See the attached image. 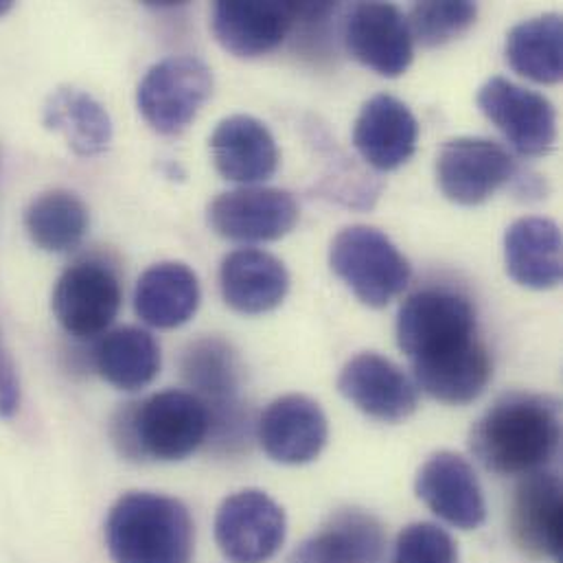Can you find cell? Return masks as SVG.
I'll use <instances>...</instances> for the list:
<instances>
[{
    "label": "cell",
    "instance_id": "obj_1",
    "mask_svg": "<svg viewBox=\"0 0 563 563\" xmlns=\"http://www.w3.org/2000/svg\"><path fill=\"white\" fill-rule=\"evenodd\" d=\"M470 448L498 476L549 470L562 448V406L551 395L507 393L474 423Z\"/></svg>",
    "mask_w": 563,
    "mask_h": 563
},
{
    "label": "cell",
    "instance_id": "obj_2",
    "mask_svg": "<svg viewBox=\"0 0 563 563\" xmlns=\"http://www.w3.org/2000/svg\"><path fill=\"white\" fill-rule=\"evenodd\" d=\"M110 434L130 461L180 463L209 441L211 412L191 390L169 388L119 408Z\"/></svg>",
    "mask_w": 563,
    "mask_h": 563
},
{
    "label": "cell",
    "instance_id": "obj_3",
    "mask_svg": "<svg viewBox=\"0 0 563 563\" xmlns=\"http://www.w3.org/2000/svg\"><path fill=\"white\" fill-rule=\"evenodd\" d=\"M114 563H194L196 525L185 503L156 492H128L106 518Z\"/></svg>",
    "mask_w": 563,
    "mask_h": 563
},
{
    "label": "cell",
    "instance_id": "obj_4",
    "mask_svg": "<svg viewBox=\"0 0 563 563\" xmlns=\"http://www.w3.org/2000/svg\"><path fill=\"white\" fill-rule=\"evenodd\" d=\"M476 309L467 296L445 287L410 294L397 313V344L410 364L443 357L478 340Z\"/></svg>",
    "mask_w": 563,
    "mask_h": 563
},
{
    "label": "cell",
    "instance_id": "obj_5",
    "mask_svg": "<svg viewBox=\"0 0 563 563\" xmlns=\"http://www.w3.org/2000/svg\"><path fill=\"white\" fill-rule=\"evenodd\" d=\"M333 275L368 307L382 309L410 283L412 268L388 235L373 227L340 231L329 249Z\"/></svg>",
    "mask_w": 563,
    "mask_h": 563
},
{
    "label": "cell",
    "instance_id": "obj_6",
    "mask_svg": "<svg viewBox=\"0 0 563 563\" xmlns=\"http://www.w3.org/2000/svg\"><path fill=\"white\" fill-rule=\"evenodd\" d=\"M213 95V70L196 55H169L147 68L136 106L145 123L163 134L178 136L198 117Z\"/></svg>",
    "mask_w": 563,
    "mask_h": 563
},
{
    "label": "cell",
    "instance_id": "obj_7",
    "mask_svg": "<svg viewBox=\"0 0 563 563\" xmlns=\"http://www.w3.org/2000/svg\"><path fill=\"white\" fill-rule=\"evenodd\" d=\"M180 371L191 393L211 412V437L224 448L244 441L249 415L240 401V360L222 338H200L191 342L180 360Z\"/></svg>",
    "mask_w": 563,
    "mask_h": 563
},
{
    "label": "cell",
    "instance_id": "obj_8",
    "mask_svg": "<svg viewBox=\"0 0 563 563\" xmlns=\"http://www.w3.org/2000/svg\"><path fill=\"white\" fill-rule=\"evenodd\" d=\"M121 302L123 289L117 271L99 260H79L68 266L51 296L55 320L77 340L103 335L114 322Z\"/></svg>",
    "mask_w": 563,
    "mask_h": 563
},
{
    "label": "cell",
    "instance_id": "obj_9",
    "mask_svg": "<svg viewBox=\"0 0 563 563\" xmlns=\"http://www.w3.org/2000/svg\"><path fill=\"white\" fill-rule=\"evenodd\" d=\"M518 163L507 147L483 136H456L443 143L437 156V185L461 207H478L498 189L511 185Z\"/></svg>",
    "mask_w": 563,
    "mask_h": 563
},
{
    "label": "cell",
    "instance_id": "obj_10",
    "mask_svg": "<svg viewBox=\"0 0 563 563\" xmlns=\"http://www.w3.org/2000/svg\"><path fill=\"white\" fill-rule=\"evenodd\" d=\"M216 544L233 563H268L282 551L287 518L282 505L262 489L229 496L216 514Z\"/></svg>",
    "mask_w": 563,
    "mask_h": 563
},
{
    "label": "cell",
    "instance_id": "obj_11",
    "mask_svg": "<svg viewBox=\"0 0 563 563\" xmlns=\"http://www.w3.org/2000/svg\"><path fill=\"white\" fill-rule=\"evenodd\" d=\"M476 101L518 154L533 158L555 147L558 112L544 95L498 75L481 86Z\"/></svg>",
    "mask_w": 563,
    "mask_h": 563
},
{
    "label": "cell",
    "instance_id": "obj_12",
    "mask_svg": "<svg viewBox=\"0 0 563 563\" xmlns=\"http://www.w3.org/2000/svg\"><path fill=\"white\" fill-rule=\"evenodd\" d=\"M209 227L229 242H277L298 224V205L277 187H240L220 194L209 205Z\"/></svg>",
    "mask_w": 563,
    "mask_h": 563
},
{
    "label": "cell",
    "instance_id": "obj_13",
    "mask_svg": "<svg viewBox=\"0 0 563 563\" xmlns=\"http://www.w3.org/2000/svg\"><path fill=\"white\" fill-rule=\"evenodd\" d=\"M342 37L351 57L382 77H401L415 57L408 18L390 2L351 4Z\"/></svg>",
    "mask_w": 563,
    "mask_h": 563
},
{
    "label": "cell",
    "instance_id": "obj_14",
    "mask_svg": "<svg viewBox=\"0 0 563 563\" xmlns=\"http://www.w3.org/2000/svg\"><path fill=\"white\" fill-rule=\"evenodd\" d=\"M340 395L366 417L399 423L419 408L415 382L388 357L366 351L351 357L338 377Z\"/></svg>",
    "mask_w": 563,
    "mask_h": 563
},
{
    "label": "cell",
    "instance_id": "obj_15",
    "mask_svg": "<svg viewBox=\"0 0 563 563\" xmlns=\"http://www.w3.org/2000/svg\"><path fill=\"white\" fill-rule=\"evenodd\" d=\"M300 2L220 0L213 4L216 40L235 57L255 59L273 53L298 22Z\"/></svg>",
    "mask_w": 563,
    "mask_h": 563
},
{
    "label": "cell",
    "instance_id": "obj_16",
    "mask_svg": "<svg viewBox=\"0 0 563 563\" xmlns=\"http://www.w3.org/2000/svg\"><path fill=\"white\" fill-rule=\"evenodd\" d=\"M415 494L437 518L454 529L474 531L487 518L481 481L461 454H432L415 478Z\"/></svg>",
    "mask_w": 563,
    "mask_h": 563
},
{
    "label": "cell",
    "instance_id": "obj_17",
    "mask_svg": "<svg viewBox=\"0 0 563 563\" xmlns=\"http://www.w3.org/2000/svg\"><path fill=\"white\" fill-rule=\"evenodd\" d=\"M511 536L533 560L562 563L563 492L555 472L522 476L511 503Z\"/></svg>",
    "mask_w": 563,
    "mask_h": 563
},
{
    "label": "cell",
    "instance_id": "obj_18",
    "mask_svg": "<svg viewBox=\"0 0 563 563\" xmlns=\"http://www.w3.org/2000/svg\"><path fill=\"white\" fill-rule=\"evenodd\" d=\"M329 439V423L318 401L307 395H283L257 421V441L282 465L316 461Z\"/></svg>",
    "mask_w": 563,
    "mask_h": 563
},
{
    "label": "cell",
    "instance_id": "obj_19",
    "mask_svg": "<svg viewBox=\"0 0 563 563\" xmlns=\"http://www.w3.org/2000/svg\"><path fill=\"white\" fill-rule=\"evenodd\" d=\"M419 141V123L412 110L397 97L379 92L371 97L353 125V145L364 163L379 172L406 165Z\"/></svg>",
    "mask_w": 563,
    "mask_h": 563
},
{
    "label": "cell",
    "instance_id": "obj_20",
    "mask_svg": "<svg viewBox=\"0 0 563 563\" xmlns=\"http://www.w3.org/2000/svg\"><path fill=\"white\" fill-rule=\"evenodd\" d=\"M209 145L218 174L231 183L253 187L273 178L279 169L277 141L257 117L233 114L222 119Z\"/></svg>",
    "mask_w": 563,
    "mask_h": 563
},
{
    "label": "cell",
    "instance_id": "obj_21",
    "mask_svg": "<svg viewBox=\"0 0 563 563\" xmlns=\"http://www.w3.org/2000/svg\"><path fill=\"white\" fill-rule=\"evenodd\" d=\"M386 551L382 522L362 509L335 511L287 563H379Z\"/></svg>",
    "mask_w": 563,
    "mask_h": 563
},
{
    "label": "cell",
    "instance_id": "obj_22",
    "mask_svg": "<svg viewBox=\"0 0 563 563\" xmlns=\"http://www.w3.org/2000/svg\"><path fill=\"white\" fill-rule=\"evenodd\" d=\"M224 302L244 316L277 309L289 291V273L279 257L260 249H240L220 266Z\"/></svg>",
    "mask_w": 563,
    "mask_h": 563
},
{
    "label": "cell",
    "instance_id": "obj_23",
    "mask_svg": "<svg viewBox=\"0 0 563 563\" xmlns=\"http://www.w3.org/2000/svg\"><path fill=\"white\" fill-rule=\"evenodd\" d=\"M505 266L514 282L529 289L562 283V231L549 218H520L505 233Z\"/></svg>",
    "mask_w": 563,
    "mask_h": 563
},
{
    "label": "cell",
    "instance_id": "obj_24",
    "mask_svg": "<svg viewBox=\"0 0 563 563\" xmlns=\"http://www.w3.org/2000/svg\"><path fill=\"white\" fill-rule=\"evenodd\" d=\"M202 300L198 275L183 262H161L147 268L134 289L136 316L156 329L187 324Z\"/></svg>",
    "mask_w": 563,
    "mask_h": 563
},
{
    "label": "cell",
    "instance_id": "obj_25",
    "mask_svg": "<svg viewBox=\"0 0 563 563\" xmlns=\"http://www.w3.org/2000/svg\"><path fill=\"white\" fill-rule=\"evenodd\" d=\"M412 375L415 386L432 399L450 406H467L489 386L494 362L487 346L474 340L443 357L412 364Z\"/></svg>",
    "mask_w": 563,
    "mask_h": 563
},
{
    "label": "cell",
    "instance_id": "obj_26",
    "mask_svg": "<svg viewBox=\"0 0 563 563\" xmlns=\"http://www.w3.org/2000/svg\"><path fill=\"white\" fill-rule=\"evenodd\" d=\"M95 371L117 390L147 388L161 373L163 355L156 338L141 327H119L101 335L92 351Z\"/></svg>",
    "mask_w": 563,
    "mask_h": 563
},
{
    "label": "cell",
    "instance_id": "obj_27",
    "mask_svg": "<svg viewBox=\"0 0 563 563\" xmlns=\"http://www.w3.org/2000/svg\"><path fill=\"white\" fill-rule=\"evenodd\" d=\"M51 132L64 136L68 147L81 156H99L112 143V119L108 110L86 90L75 86L55 88L42 110Z\"/></svg>",
    "mask_w": 563,
    "mask_h": 563
},
{
    "label": "cell",
    "instance_id": "obj_28",
    "mask_svg": "<svg viewBox=\"0 0 563 563\" xmlns=\"http://www.w3.org/2000/svg\"><path fill=\"white\" fill-rule=\"evenodd\" d=\"M90 227L84 200L68 189H48L24 209V231L31 244L51 255L75 251Z\"/></svg>",
    "mask_w": 563,
    "mask_h": 563
},
{
    "label": "cell",
    "instance_id": "obj_29",
    "mask_svg": "<svg viewBox=\"0 0 563 563\" xmlns=\"http://www.w3.org/2000/svg\"><path fill=\"white\" fill-rule=\"evenodd\" d=\"M507 64L536 84H560L563 77V20L544 13L516 24L505 42Z\"/></svg>",
    "mask_w": 563,
    "mask_h": 563
},
{
    "label": "cell",
    "instance_id": "obj_30",
    "mask_svg": "<svg viewBox=\"0 0 563 563\" xmlns=\"http://www.w3.org/2000/svg\"><path fill=\"white\" fill-rule=\"evenodd\" d=\"M406 18L412 42L417 40L426 48H437L459 40L474 26L478 4L470 0L415 2Z\"/></svg>",
    "mask_w": 563,
    "mask_h": 563
},
{
    "label": "cell",
    "instance_id": "obj_31",
    "mask_svg": "<svg viewBox=\"0 0 563 563\" xmlns=\"http://www.w3.org/2000/svg\"><path fill=\"white\" fill-rule=\"evenodd\" d=\"M390 563H459V549L445 529L415 522L397 536Z\"/></svg>",
    "mask_w": 563,
    "mask_h": 563
},
{
    "label": "cell",
    "instance_id": "obj_32",
    "mask_svg": "<svg viewBox=\"0 0 563 563\" xmlns=\"http://www.w3.org/2000/svg\"><path fill=\"white\" fill-rule=\"evenodd\" d=\"M22 404V384L18 366L2 340L0 333V419H13L20 412Z\"/></svg>",
    "mask_w": 563,
    "mask_h": 563
},
{
    "label": "cell",
    "instance_id": "obj_33",
    "mask_svg": "<svg viewBox=\"0 0 563 563\" xmlns=\"http://www.w3.org/2000/svg\"><path fill=\"white\" fill-rule=\"evenodd\" d=\"M511 189H514V194L520 198V200H525V202H531V200H542V198H547V194H549V187H547V180L540 176V174H522L520 169H518V174H516V178L511 180Z\"/></svg>",
    "mask_w": 563,
    "mask_h": 563
},
{
    "label": "cell",
    "instance_id": "obj_34",
    "mask_svg": "<svg viewBox=\"0 0 563 563\" xmlns=\"http://www.w3.org/2000/svg\"><path fill=\"white\" fill-rule=\"evenodd\" d=\"M11 7H13V4H11L9 0H0V18H2Z\"/></svg>",
    "mask_w": 563,
    "mask_h": 563
},
{
    "label": "cell",
    "instance_id": "obj_35",
    "mask_svg": "<svg viewBox=\"0 0 563 563\" xmlns=\"http://www.w3.org/2000/svg\"><path fill=\"white\" fill-rule=\"evenodd\" d=\"M0 167H2V152H0Z\"/></svg>",
    "mask_w": 563,
    "mask_h": 563
}]
</instances>
